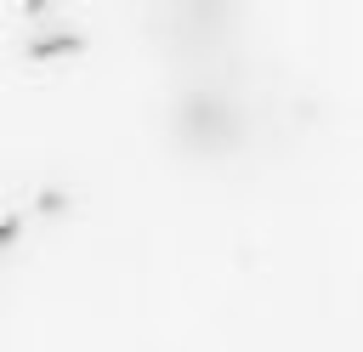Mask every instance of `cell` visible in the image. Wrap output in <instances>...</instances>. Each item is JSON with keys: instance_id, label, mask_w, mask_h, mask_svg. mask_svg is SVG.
Instances as JSON below:
<instances>
[]
</instances>
